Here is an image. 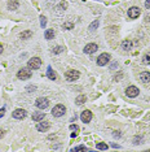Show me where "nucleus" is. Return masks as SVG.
<instances>
[{
  "label": "nucleus",
  "instance_id": "obj_1",
  "mask_svg": "<svg viewBox=\"0 0 150 152\" xmlns=\"http://www.w3.org/2000/svg\"><path fill=\"white\" fill-rule=\"evenodd\" d=\"M17 78H18V80H22V81L29 80V78H31V70H29V69H26V68L20 69V70L17 72Z\"/></svg>",
  "mask_w": 150,
  "mask_h": 152
},
{
  "label": "nucleus",
  "instance_id": "obj_2",
  "mask_svg": "<svg viewBox=\"0 0 150 152\" xmlns=\"http://www.w3.org/2000/svg\"><path fill=\"white\" fill-rule=\"evenodd\" d=\"M40 65H41V60L39 59V57H32V59H30L29 63H27L29 69H32V70H36V69H39V68H40Z\"/></svg>",
  "mask_w": 150,
  "mask_h": 152
},
{
  "label": "nucleus",
  "instance_id": "obj_3",
  "mask_svg": "<svg viewBox=\"0 0 150 152\" xmlns=\"http://www.w3.org/2000/svg\"><path fill=\"white\" fill-rule=\"evenodd\" d=\"M65 112H66V108H65V105H62V104H57V105H55V108L52 109V114L55 117L64 116Z\"/></svg>",
  "mask_w": 150,
  "mask_h": 152
},
{
  "label": "nucleus",
  "instance_id": "obj_4",
  "mask_svg": "<svg viewBox=\"0 0 150 152\" xmlns=\"http://www.w3.org/2000/svg\"><path fill=\"white\" fill-rule=\"evenodd\" d=\"M79 72L78 70H67L65 73V78L67 81H70V82H74V81H76L78 78H79Z\"/></svg>",
  "mask_w": 150,
  "mask_h": 152
},
{
  "label": "nucleus",
  "instance_id": "obj_5",
  "mask_svg": "<svg viewBox=\"0 0 150 152\" xmlns=\"http://www.w3.org/2000/svg\"><path fill=\"white\" fill-rule=\"evenodd\" d=\"M110 59H111V56H110L109 53H102V55H100V56H98V59H97V65H100V66L106 65V64L110 61Z\"/></svg>",
  "mask_w": 150,
  "mask_h": 152
},
{
  "label": "nucleus",
  "instance_id": "obj_6",
  "mask_svg": "<svg viewBox=\"0 0 150 152\" xmlns=\"http://www.w3.org/2000/svg\"><path fill=\"white\" fill-rule=\"evenodd\" d=\"M26 116H27V113H26V111H25V109H22V108L16 109V111L12 113V117L16 118V120H23Z\"/></svg>",
  "mask_w": 150,
  "mask_h": 152
},
{
  "label": "nucleus",
  "instance_id": "obj_7",
  "mask_svg": "<svg viewBox=\"0 0 150 152\" xmlns=\"http://www.w3.org/2000/svg\"><path fill=\"white\" fill-rule=\"evenodd\" d=\"M35 105H36L39 109H46V108H48V105H49V100L47 98H39V99H36V102H35Z\"/></svg>",
  "mask_w": 150,
  "mask_h": 152
},
{
  "label": "nucleus",
  "instance_id": "obj_8",
  "mask_svg": "<svg viewBox=\"0 0 150 152\" xmlns=\"http://www.w3.org/2000/svg\"><path fill=\"white\" fill-rule=\"evenodd\" d=\"M125 94H127L128 98H136V96L140 94V90L137 89L136 86H130V87H127V90H125Z\"/></svg>",
  "mask_w": 150,
  "mask_h": 152
},
{
  "label": "nucleus",
  "instance_id": "obj_9",
  "mask_svg": "<svg viewBox=\"0 0 150 152\" xmlns=\"http://www.w3.org/2000/svg\"><path fill=\"white\" fill-rule=\"evenodd\" d=\"M80 120H82L84 124H88L89 121L92 120V112H91V111H88V109L83 111V112H82V114H80Z\"/></svg>",
  "mask_w": 150,
  "mask_h": 152
},
{
  "label": "nucleus",
  "instance_id": "obj_10",
  "mask_svg": "<svg viewBox=\"0 0 150 152\" xmlns=\"http://www.w3.org/2000/svg\"><path fill=\"white\" fill-rule=\"evenodd\" d=\"M49 127H50V124L48 122V121H43V122L39 121V124L36 125V130L38 131H40V133H44V131H47Z\"/></svg>",
  "mask_w": 150,
  "mask_h": 152
},
{
  "label": "nucleus",
  "instance_id": "obj_11",
  "mask_svg": "<svg viewBox=\"0 0 150 152\" xmlns=\"http://www.w3.org/2000/svg\"><path fill=\"white\" fill-rule=\"evenodd\" d=\"M141 11L139 7H131L130 9H128V16H130V18H137L140 16Z\"/></svg>",
  "mask_w": 150,
  "mask_h": 152
},
{
  "label": "nucleus",
  "instance_id": "obj_12",
  "mask_svg": "<svg viewBox=\"0 0 150 152\" xmlns=\"http://www.w3.org/2000/svg\"><path fill=\"white\" fill-rule=\"evenodd\" d=\"M97 50H98V45L96 44V43H89V44H87L86 47H84V52L88 53V55L95 53Z\"/></svg>",
  "mask_w": 150,
  "mask_h": 152
},
{
  "label": "nucleus",
  "instance_id": "obj_13",
  "mask_svg": "<svg viewBox=\"0 0 150 152\" xmlns=\"http://www.w3.org/2000/svg\"><path fill=\"white\" fill-rule=\"evenodd\" d=\"M44 117H46V113H44V112H35V113L32 114V120H34L35 122H39V121L44 120Z\"/></svg>",
  "mask_w": 150,
  "mask_h": 152
},
{
  "label": "nucleus",
  "instance_id": "obj_14",
  "mask_svg": "<svg viewBox=\"0 0 150 152\" xmlns=\"http://www.w3.org/2000/svg\"><path fill=\"white\" fill-rule=\"evenodd\" d=\"M140 81L142 83H148L150 82V72H142L140 74Z\"/></svg>",
  "mask_w": 150,
  "mask_h": 152
},
{
  "label": "nucleus",
  "instance_id": "obj_15",
  "mask_svg": "<svg viewBox=\"0 0 150 152\" xmlns=\"http://www.w3.org/2000/svg\"><path fill=\"white\" fill-rule=\"evenodd\" d=\"M66 8H67V3H66V1H61V3H60V4L56 7V12H57L58 14H61L62 12L66 11Z\"/></svg>",
  "mask_w": 150,
  "mask_h": 152
},
{
  "label": "nucleus",
  "instance_id": "obj_16",
  "mask_svg": "<svg viewBox=\"0 0 150 152\" xmlns=\"http://www.w3.org/2000/svg\"><path fill=\"white\" fill-rule=\"evenodd\" d=\"M47 77L49 78V80H52V81L57 80V74L55 73V70L50 68V66H48V69H47Z\"/></svg>",
  "mask_w": 150,
  "mask_h": 152
},
{
  "label": "nucleus",
  "instance_id": "obj_17",
  "mask_svg": "<svg viewBox=\"0 0 150 152\" xmlns=\"http://www.w3.org/2000/svg\"><path fill=\"white\" fill-rule=\"evenodd\" d=\"M20 36H21V39H30L32 36V31L31 30H25V31L21 33Z\"/></svg>",
  "mask_w": 150,
  "mask_h": 152
},
{
  "label": "nucleus",
  "instance_id": "obj_18",
  "mask_svg": "<svg viewBox=\"0 0 150 152\" xmlns=\"http://www.w3.org/2000/svg\"><path fill=\"white\" fill-rule=\"evenodd\" d=\"M131 47H132V42L130 40V39H127V40H123V43H122V50L128 51V50H131Z\"/></svg>",
  "mask_w": 150,
  "mask_h": 152
},
{
  "label": "nucleus",
  "instance_id": "obj_19",
  "mask_svg": "<svg viewBox=\"0 0 150 152\" xmlns=\"http://www.w3.org/2000/svg\"><path fill=\"white\" fill-rule=\"evenodd\" d=\"M8 8H9L11 11L17 9L18 8V1H17V0H9V3H8Z\"/></svg>",
  "mask_w": 150,
  "mask_h": 152
},
{
  "label": "nucleus",
  "instance_id": "obj_20",
  "mask_svg": "<svg viewBox=\"0 0 150 152\" xmlns=\"http://www.w3.org/2000/svg\"><path fill=\"white\" fill-rule=\"evenodd\" d=\"M44 35H46V39H48V40H50V39H53V38H55V30L48 29Z\"/></svg>",
  "mask_w": 150,
  "mask_h": 152
},
{
  "label": "nucleus",
  "instance_id": "obj_21",
  "mask_svg": "<svg viewBox=\"0 0 150 152\" xmlns=\"http://www.w3.org/2000/svg\"><path fill=\"white\" fill-rule=\"evenodd\" d=\"M87 102V98L84 95H79L76 99H75V103H76L78 105H82V104H84V103Z\"/></svg>",
  "mask_w": 150,
  "mask_h": 152
},
{
  "label": "nucleus",
  "instance_id": "obj_22",
  "mask_svg": "<svg viewBox=\"0 0 150 152\" xmlns=\"http://www.w3.org/2000/svg\"><path fill=\"white\" fill-rule=\"evenodd\" d=\"M107 148H109V146H107L106 143H102V142H101V143H97L96 144V150H101V151H106Z\"/></svg>",
  "mask_w": 150,
  "mask_h": 152
},
{
  "label": "nucleus",
  "instance_id": "obj_23",
  "mask_svg": "<svg viewBox=\"0 0 150 152\" xmlns=\"http://www.w3.org/2000/svg\"><path fill=\"white\" fill-rule=\"evenodd\" d=\"M64 50L65 48L62 47V45H56V47L52 48V52L53 53H61V52H64Z\"/></svg>",
  "mask_w": 150,
  "mask_h": 152
},
{
  "label": "nucleus",
  "instance_id": "obj_24",
  "mask_svg": "<svg viewBox=\"0 0 150 152\" xmlns=\"http://www.w3.org/2000/svg\"><path fill=\"white\" fill-rule=\"evenodd\" d=\"M144 141V138L141 135H136L133 138V144H141V142Z\"/></svg>",
  "mask_w": 150,
  "mask_h": 152
},
{
  "label": "nucleus",
  "instance_id": "obj_25",
  "mask_svg": "<svg viewBox=\"0 0 150 152\" xmlns=\"http://www.w3.org/2000/svg\"><path fill=\"white\" fill-rule=\"evenodd\" d=\"M62 27H64V29H66V30H71L74 27V23L73 22H65L64 25H62Z\"/></svg>",
  "mask_w": 150,
  "mask_h": 152
},
{
  "label": "nucleus",
  "instance_id": "obj_26",
  "mask_svg": "<svg viewBox=\"0 0 150 152\" xmlns=\"http://www.w3.org/2000/svg\"><path fill=\"white\" fill-rule=\"evenodd\" d=\"M98 27V20H95L93 22L89 25V30H96Z\"/></svg>",
  "mask_w": 150,
  "mask_h": 152
},
{
  "label": "nucleus",
  "instance_id": "obj_27",
  "mask_svg": "<svg viewBox=\"0 0 150 152\" xmlns=\"http://www.w3.org/2000/svg\"><path fill=\"white\" fill-rule=\"evenodd\" d=\"M71 151H74V152H75V151H89V150L86 147V146H78V147L73 148V150H71Z\"/></svg>",
  "mask_w": 150,
  "mask_h": 152
},
{
  "label": "nucleus",
  "instance_id": "obj_28",
  "mask_svg": "<svg viewBox=\"0 0 150 152\" xmlns=\"http://www.w3.org/2000/svg\"><path fill=\"white\" fill-rule=\"evenodd\" d=\"M142 60H144V64H150V53H146V55H144Z\"/></svg>",
  "mask_w": 150,
  "mask_h": 152
},
{
  "label": "nucleus",
  "instance_id": "obj_29",
  "mask_svg": "<svg viewBox=\"0 0 150 152\" xmlns=\"http://www.w3.org/2000/svg\"><path fill=\"white\" fill-rule=\"evenodd\" d=\"M46 25H47V18L44 16H40V26L41 27H46Z\"/></svg>",
  "mask_w": 150,
  "mask_h": 152
},
{
  "label": "nucleus",
  "instance_id": "obj_30",
  "mask_svg": "<svg viewBox=\"0 0 150 152\" xmlns=\"http://www.w3.org/2000/svg\"><path fill=\"white\" fill-rule=\"evenodd\" d=\"M122 77H123V74H122V73H119L118 75H115V77H114V81H119Z\"/></svg>",
  "mask_w": 150,
  "mask_h": 152
},
{
  "label": "nucleus",
  "instance_id": "obj_31",
  "mask_svg": "<svg viewBox=\"0 0 150 152\" xmlns=\"http://www.w3.org/2000/svg\"><path fill=\"white\" fill-rule=\"evenodd\" d=\"M70 129L71 130H75V131H78V130H79V127H78L76 125H70Z\"/></svg>",
  "mask_w": 150,
  "mask_h": 152
},
{
  "label": "nucleus",
  "instance_id": "obj_32",
  "mask_svg": "<svg viewBox=\"0 0 150 152\" xmlns=\"http://www.w3.org/2000/svg\"><path fill=\"white\" fill-rule=\"evenodd\" d=\"M113 135H114V136H116V138H119V136H121V131H114V133H113Z\"/></svg>",
  "mask_w": 150,
  "mask_h": 152
},
{
  "label": "nucleus",
  "instance_id": "obj_33",
  "mask_svg": "<svg viewBox=\"0 0 150 152\" xmlns=\"http://www.w3.org/2000/svg\"><path fill=\"white\" fill-rule=\"evenodd\" d=\"M4 113H5V108H1V109H0V117L4 116Z\"/></svg>",
  "mask_w": 150,
  "mask_h": 152
},
{
  "label": "nucleus",
  "instance_id": "obj_34",
  "mask_svg": "<svg viewBox=\"0 0 150 152\" xmlns=\"http://www.w3.org/2000/svg\"><path fill=\"white\" fill-rule=\"evenodd\" d=\"M145 7L146 8H150V0H146V1H145Z\"/></svg>",
  "mask_w": 150,
  "mask_h": 152
},
{
  "label": "nucleus",
  "instance_id": "obj_35",
  "mask_svg": "<svg viewBox=\"0 0 150 152\" xmlns=\"http://www.w3.org/2000/svg\"><path fill=\"white\" fill-rule=\"evenodd\" d=\"M115 68H118V64H116V63H114L113 65H111V69H115Z\"/></svg>",
  "mask_w": 150,
  "mask_h": 152
},
{
  "label": "nucleus",
  "instance_id": "obj_36",
  "mask_svg": "<svg viewBox=\"0 0 150 152\" xmlns=\"http://www.w3.org/2000/svg\"><path fill=\"white\" fill-rule=\"evenodd\" d=\"M111 146H113V147H114V148H119V146H118V144H115V143H113Z\"/></svg>",
  "mask_w": 150,
  "mask_h": 152
},
{
  "label": "nucleus",
  "instance_id": "obj_37",
  "mask_svg": "<svg viewBox=\"0 0 150 152\" xmlns=\"http://www.w3.org/2000/svg\"><path fill=\"white\" fill-rule=\"evenodd\" d=\"M1 53H3V45L0 44V55H1Z\"/></svg>",
  "mask_w": 150,
  "mask_h": 152
},
{
  "label": "nucleus",
  "instance_id": "obj_38",
  "mask_svg": "<svg viewBox=\"0 0 150 152\" xmlns=\"http://www.w3.org/2000/svg\"><path fill=\"white\" fill-rule=\"evenodd\" d=\"M3 135H4V131H1V130H0V138H1Z\"/></svg>",
  "mask_w": 150,
  "mask_h": 152
}]
</instances>
